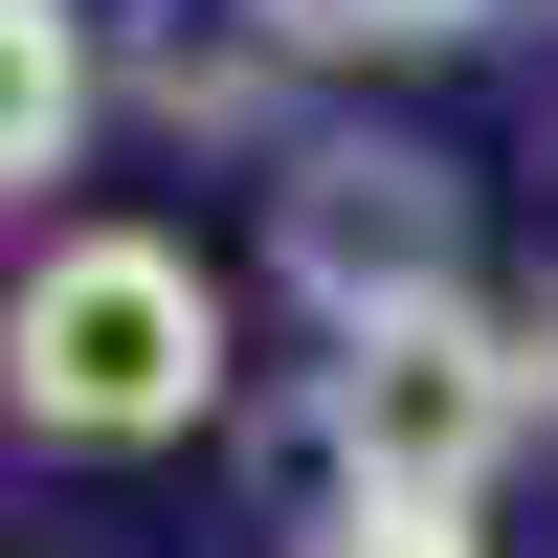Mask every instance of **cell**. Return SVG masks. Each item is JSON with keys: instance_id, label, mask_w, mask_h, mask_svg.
<instances>
[{"instance_id": "obj_7", "label": "cell", "mask_w": 558, "mask_h": 558, "mask_svg": "<svg viewBox=\"0 0 558 558\" xmlns=\"http://www.w3.org/2000/svg\"><path fill=\"white\" fill-rule=\"evenodd\" d=\"M536 357H558V336H536Z\"/></svg>"}, {"instance_id": "obj_1", "label": "cell", "mask_w": 558, "mask_h": 558, "mask_svg": "<svg viewBox=\"0 0 558 558\" xmlns=\"http://www.w3.org/2000/svg\"><path fill=\"white\" fill-rule=\"evenodd\" d=\"M0 402L23 447H179L223 402V291L179 223H68V246L0 291Z\"/></svg>"}, {"instance_id": "obj_2", "label": "cell", "mask_w": 558, "mask_h": 558, "mask_svg": "<svg viewBox=\"0 0 558 558\" xmlns=\"http://www.w3.org/2000/svg\"><path fill=\"white\" fill-rule=\"evenodd\" d=\"M536 380H558V357L514 336V313L425 291V313H357V336L313 357V447H336V492H357V514H470V492L514 470Z\"/></svg>"}, {"instance_id": "obj_4", "label": "cell", "mask_w": 558, "mask_h": 558, "mask_svg": "<svg viewBox=\"0 0 558 558\" xmlns=\"http://www.w3.org/2000/svg\"><path fill=\"white\" fill-rule=\"evenodd\" d=\"M89 157V0H0V202Z\"/></svg>"}, {"instance_id": "obj_5", "label": "cell", "mask_w": 558, "mask_h": 558, "mask_svg": "<svg viewBox=\"0 0 558 558\" xmlns=\"http://www.w3.org/2000/svg\"><path fill=\"white\" fill-rule=\"evenodd\" d=\"M268 23H291V45H470L492 0H268Z\"/></svg>"}, {"instance_id": "obj_6", "label": "cell", "mask_w": 558, "mask_h": 558, "mask_svg": "<svg viewBox=\"0 0 558 558\" xmlns=\"http://www.w3.org/2000/svg\"><path fill=\"white\" fill-rule=\"evenodd\" d=\"M313 558H492V536H470V514H336Z\"/></svg>"}, {"instance_id": "obj_3", "label": "cell", "mask_w": 558, "mask_h": 558, "mask_svg": "<svg viewBox=\"0 0 558 558\" xmlns=\"http://www.w3.org/2000/svg\"><path fill=\"white\" fill-rule=\"evenodd\" d=\"M268 223H291V291L336 313V336H357V313L470 291V202H447V157H402V134H313Z\"/></svg>"}]
</instances>
